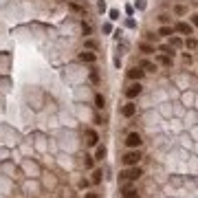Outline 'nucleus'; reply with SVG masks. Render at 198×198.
<instances>
[{
    "instance_id": "nucleus-8",
    "label": "nucleus",
    "mask_w": 198,
    "mask_h": 198,
    "mask_svg": "<svg viewBox=\"0 0 198 198\" xmlns=\"http://www.w3.org/2000/svg\"><path fill=\"white\" fill-rule=\"evenodd\" d=\"M121 112H123V117H132V115L137 112V106H134V104H126Z\"/></svg>"
},
{
    "instance_id": "nucleus-1",
    "label": "nucleus",
    "mask_w": 198,
    "mask_h": 198,
    "mask_svg": "<svg viewBox=\"0 0 198 198\" xmlns=\"http://www.w3.org/2000/svg\"><path fill=\"white\" fill-rule=\"evenodd\" d=\"M139 161H141V152H139V150H132V152H128V154L123 156V163H126V165H137Z\"/></svg>"
},
{
    "instance_id": "nucleus-7",
    "label": "nucleus",
    "mask_w": 198,
    "mask_h": 198,
    "mask_svg": "<svg viewBox=\"0 0 198 198\" xmlns=\"http://www.w3.org/2000/svg\"><path fill=\"white\" fill-rule=\"evenodd\" d=\"M79 60H81V62H95V60H97V55H95V53H90V51H84V53H79Z\"/></svg>"
},
{
    "instance_id": "nucleus-12",
    "label": "nucleus",
    "mask_w": 198,
    "mask_h": 198,
    "mask_svg": "<svg viewBox=\"0 0 198 198\" xmlns=\"http://www.w3.org/2000/svg\"><path fill=\"white\" fill-rule=\"evenodd\" d=\"M95 143H97V134L92 130H88V145H95Z\"/></svg>"
},
{
    "instance_id": "nucleus-10",
    "label": "nucleus",
    "mask_w": 198,
    "mask_h": 198,
    "mask_svg": "<svg viewBox=\"0 0 198 198\" xmlns=\"http://www.w3.org/2000/svg\"><path fill=\"white\" fill-rule=\"evenodd\" d=\"M172 33H174L172 27H161V29H159V35H163V38H167V35H172Z\"/></svg>"
},
{
    "instance_id": "nucleus-13",
    "label": "nucleus",
    "mask_w": 198,
    "mask_h": 198,
    "mask_svg": "<svg viewBox=\"0 0 198 198\" xmlns=\"http://www.w3.org/2000/svg\"><path fill=\"white\" fill-rule=\"evenodd\" d=\"M95 104H97V108H102V106L106 104V99H104L102 95H97V97H95Z\"/></svg>"
},
{
    "instance_id": "nucleus-22",
    "label": "nucleus",
    "mask_w": 198,
    "mask_h": 198,
    "mask_svg": "<svg viewBox=\"0 0 198 198\" xmlns=\"http://www.w3.org/2000/svg\"><path fill=\"white\" fill-rule=\"evenodd\" d=\"M86 198H97V194H88V196H86Z\"/></svg>"
},
{
    "instance_id": "nucleus-19",
    "label": "nucleus",
    "mask_w": 198,
    "mask_h": 198,
    "mask_svg": "<svg viewBox=\"0 0 198 198\" xmlns=\"http://www.w3.org/2000/svg\"><path fill=\"white\" fill-rule=\"evenodd\" d=\"M187 49H196V40H194V38L187 40Z\"/></svg>"
},
{
    "instance_id": "nucleus-11",
    "label": "nucleus",
    "mask_w": 198,
    "mask_h": 198,
    "mask_svg": "<svg viewBox=\"0 0 198 198\" xmlns=\"http://www.w3.org/2000/svg\"><path fill=\"white\" fill-rule=\"evenodd\" d=\"M141 68H143V70H156V66H154L152 62H141Z\"/></svg>"
},
{
    "instance_id": "nucleus-18",
    "label": "nucleus",
    "mask_w": 198,
    "mask_h": 198,
    "mask_svg": "<svg viewBox=\"0 0 198 198\" xmlns=\"http://www.w3.org/2000/svg\"><path fill=\"white\" fill-rule=\"evenodd\" d=\"M180 44H183V42H180V38H172V46H174V49H178Z\"/></svg>"
},
{
    "instance_id": "nucleus-2",
    "label": "nucleus",
    "mask_w": 198,
    "mask_h": 198,
    "mask_svg": "<svg viewBox=\"0 0 198 198\" xmlns=\"http://www.w3.org/2000/svg\"><path fill=\"white\" fill-rule=\"evenodd\" d=\"M141 176V169L137 167V165H132V169H126V172H121V178L123 180H137Z\"/></svg>"
},
{
    "instance_id": "nucleus-16",
    "label": "nucleus",
    "mask_w": 198,
    "mask_h": 198,
    "mask_svg": "<svg viewBox=\"0 0 198 198\" xmlns=\"http://www.w3.org/2000/svg\"><path fill=\"white\" fill-rule=\"evenodd\" d=\"M159 60H161V64H165V66H169V64H172V60H169L167 55H161Z\"/></svg>"
},
{
    "instance_id": "nucleus-14",
    "label": "nucleus",
    "mask_w": 198,
    "mask_h": 198,
    "mask_svg": "<svg viewBox=\"0 0 198 198\" xmlns=\"http://www.w3.org/2000/svg\"><path fill=\"white\" fill-rule=\"evenodd\" d=\"M139 49H141L143 53H154V46H150V44H141Z\"/></svg>"
},
{
    "instance_id": "nucleus-5",
    "label": "nucleus",
    "mask_w": 198,
    "mask_h": 198,
    "mask_svg": "<svg viewBox=\"0 0 198 198\" xmlns=\"http://www.w3.org/2000/svg\"><path fill=\"white\" fill-rule=\"evenodd\" d=\"M143 73H145V70H143L141 66H134V68H130V70H128V77H130V79H137V81H139V79L143 77Z\"/></svg>"
},
{
    "instance_id": "nucleus-21",
    "label": "nucleus",
    "mask_w": 198,
    "mask_h": 198,
    "mask_svg": "<svg viewBox=\"0 0 198 198\" xmlns=\"http://www.w3.org/2000/svg\"><path fill=\"white\" fill-rule=\"evenodd\" d=\"M81 29H84V33H86V35L90 33V24H81Z\"/></svg>"
},
{
    "instance_id": "nucleus-4",
    "label": "nucleus",
    "mask_w": 198,
    "mask_h": 198,
    "mask_svg": "<svg viewBox=\"0 0 198 198\" xmlns=\"http://www.w3.org/2000/svg\"><path fill=\"white\" fill-rule=\"evenodd\" d=\"M126 95H128L130 99H134V97H139V95H141V84L137 81V84H132V86H128V90H126Z\"/></svg>"
},
{
    "instance_id": "nucleus-15",
    "label": "nucleus",
    "mask_w": 198,
    "mask_h": 198,
    "mask_svg": "<svg viewBox=\"0 0 198 198\" xmlns=\"http://www.w3.org/2000/svg\"><path fill=\"white\" fill-rule=\"evenodd\" d=\"M102 180V169H97L95 174H92V183H99Z\"/></svg>"
},
{
    "instance_id": "nucleus-3",
    "label": "nucleus",
    "mask_w": 198,
    "mask_h": 198,
    "mask_svg": "<svg viewBox=\"0 0 198 198\" xmlns=\"http://www.w3.org/2000/svg\"><path fill=\"white\" fill-rule=\"evenodd\" d=\"M126 143H128V148H139L143 141H141V134H137V132H132V134H128V139H126Z\"/></svg>"
},
{
    "instance_id": "nucleus-9",
    "label": "nucleus",
    "mask_w": 198,
    "mask_h": 198,
    "mask_svg": "<svg viewBox=\"0 0 198 198\" xmlns=\"http://www.w3.org/2000/svg\"><path fill=\"white\" fill-rule=\"evenodd\" d=\"M123 194H126L123 198H139V194H137V189H132V187H126V189H123Z\"/></svg>"
},
{
    "instance_id": "nucleus-17",
    "label": "nucleus",
    "mask_w": 198,
    "mask_h": 198,
    "mask_svg": "<svg viewBox=\"0 0 198 198\" xmlns=\"http://www.w3.org/2000/svg\"><path fill=\"white\" fill-rule=\"evenodd\" d=\"M106 156V148H97V159H104Z\"/></svg>"
},
{
    "instance_id": "nucleus-6",
    "label": "nucleus",
    "mask_w": 198,
    "mask_h": 198,
    "mask_svg": "<svg viewBox=\"0 0 198 198\" xmlns=\"http://www.w3.org/2000/svg\"><path fill=\"white\" fill-rule=\"evenodd\" d=\"M174 29H176L178 33H185V35H191V27H189L187 22H178V24H176Z\"/></svg>"
},
{
    "instance_id": "nucleus-20",
    "label": "nucleus",
    "mask_w": 198,
    "mask_h": 198,
    "mask_svg": "<svg viewBox=\"0 0 198 198\" xmlns=\"http://www.w3.org/2000/svg\"><path fill=\"white\" fill-rule=\"evenodd\" d=\"M174 11H176V13H178V16H183V13H185V7H176V9H174Z\"/></svg>"
}]
</instances>
